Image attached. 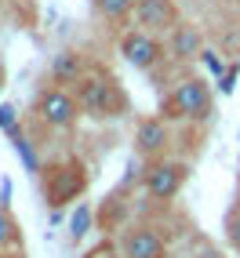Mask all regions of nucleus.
<instances>
[{"instance_id": "nucleus-1", "label": "nucleus", "mask_w": 240, "mask_h": 258, "mask_svg": "<svg viewBox=\"0 0 240 258\" xmlns=\"http://www.w3.org/2000/svg\"><path fill=\"white\" fill-rule=\"evenodd\" d=\"M164 120H204L211 113V91L200 77H186L178 80L171 95L164 98Z\"/></svg>"}, {"instance_id": "nucleus-2", "label": "nucleus", "mask_w": 240, "mask_h": 258, "mask_svg": "<svg viewBox=\"0 0 240 258\" xmlns=\"http://www.w3.org/2000/svg\"><path fill=\"white\" fill-rule=\"evenodd\" d=\"M84 185H88V171H84V164L77 157L70 160H58L47 167L44 175V197L55 204V208H62V204H70L84 193Z\"/></svg>"}, {"instance_id": "nucleus-3", "label": "nucleus", "mask_w": 240, "mask_h": 258, "mask_svg": "<svg viewBox=\"0 0 240 258\" xmlns=\"http://www.w3.org/2000/svg\"><path fill=\"white\" fill-rule=\"evenodd\" d=\"M73 95H77V102H80V109L98 113V116L124 109V95H120L116 80H113V77H102V73H88V77L77 84Z\"/></svg>"}, {"instance_id": "nucleus-4", "label": "nucleus", "mask_w": 240, "mask_h": 258, "mask_svg": "<svg viewBox=\"0 0 240 258\" xmlns=\"http://www.w3.org/2000/svg\"><path fill=\"white\" fill-rule=\"evenodd\" d=\"M33 113H37L47 127H73L77 124V116H80V102L73 91H66V88H44L37 95V106H33Z\"/></svg>"}, {"instance_id": "nucleus-5", "label": "nucleus", "mask_w": 240, "mask_h": 258, "mask_svg": "<svg viewBox=\"0 0 240 258\" xmlns=\"http://www.w3.org/2000/svg\"><path fill=\"white\" fill-rule=\"evenodd\" d=\"M120 55H124V62L128 66H135V70H153L160 58H164V47H160V40L153 37V33H146V29H131V33H124L120 37Z\"/></svg>"}, {"instance_id": "nucleus-6", "label": "nucleus", "mask_w": 240, "mask_h": 258, "mask_svg": "<svg viewBox=\"0 0 240 258\" xmlns=\"http://www.w3.org/2000/svg\"><path fill=\"white\" fill-rule=\"evenodd\" d=\"M186 185V164L178 160H157L146 167V193L153 200H171Z\"/></svg>"}, {"instance_id": "nucleus-7", "label": "nucleus", "mask_w": 240, "mask_h": 258, "mask_svg": "<svg viewBox=\"0 0 240 258\" xmlns=\"http://www.w3.org/2000/svg\"><path fill=\"white\" fill-rule=\"evenodd\" d=\"M135 22H139V29L146 33H175L178 26V8L175 0H139L135 4Z\"/></svg>"}, {"instance_id": "nucleus-8", "label": "nucleus", "mask_w": 240, "mask_h": 258, "mask_svg": "<svg viewBox=\"0 0 240 258\" xmlns=\"http://www.w3.org/2000/svg\"><path fill=\"white\" fill-rule=\"evenodd\" d=\"M167 146H171V127H167L164 116H146V120H139V127H135V149H139L146 160L164 157Z\"/></svg>"}, {"instance_id": "nucleus-9", "label": "nucleus", "mask_w": 240, "mask_h": 258, "mask_svg": "<svg viewBox=\"0 0 240 258\" xmlns=\"http://www.w3.org/2000/svg\"><path fill=\"white\" fill-rule=\"evenodd\" d=\"M120 254L124 258H167V244L149 226H131L120 236Z\"/></svg>"}, {"instance_id": "nucleus-10", "label": "nucleus", "mask_w": 240, "mask_h": 258, "mask_svg": "<svg viewBox=\"0 0 240 258\" xmlns=\"http://www.w3.org/2000/svg\"><path fill=\"white\" fill-rule=\"evenodd\" d=\"M84 77H88V66H84V55L73 47L58 51L55 58H51V84L55 88H66V84H80Z\"/></svg>"}, {"instance_id": "nucleus-11", "label": "nucleus", "mask_w": 240, "mask_h": 258, "mask_svg": "<svg viewBox=\"0 0 240 258\" xmlns=\"http://www.w3.org/2000/svg\"><path fill=\"white\" fill-rule=\"evenodd\" d=\"M204 51H208V47H204V33L197 26L178 22L175 33H171V55H175L178 62H193V58L204 55Z\"/></svg>"}, {"instance_id": "nucleus-12", "label": "nucleus", "mask_w": 240, "mask_h": 258, "mask_svg": "<svg viewBox=\"0 0 240 258\" xmlns=\"http://www.w3.org/2000/svg\"><path fill=\"white\" fill-rule=\"evenodd\" d=\"M135 4H139V0H95V11L106 22H124L128 15L135 11Z\"/></svg>"}, {"instance_id": "nucleus-13", "label": "nucleus", "mask_w": 240, "mask_h": 258, "mask_svg": "<svg viewBox=\"0 0 240 258\" xmlns=\"http://www.w3.org/2000/svg\"><path fill=\"white\" fill-rule=\"evenodd\" d=\"M15 240H19V229H15V222H11V215L0 208V251L4 247H11Z\"/></svg>"}, {"instance_id": "nucleus-14", "label": "nucleus", "mask_w": 240, "mask_h": 258, "mask_svg": "<svg viewBox=\"0 0 240 258\" xmlns=\"http://www.w3.org/2000/svg\"><path fill=\"white\" fill-rule=\"evenodd\" d=\"M88 226H91V208H88V204H80L77 215H73V222H70V233H73V236H84V233H88Z\"/></svg>"}, {"instance_id": "nucleus-15", "label": "nucleus", "mask_w": 240, "mask_h": 258, "mask_svg": "<svg viewBox=\"0 0 240 258\" xmlns=\"http://www.w3.org/2000/svg\"><path fill=\"white\" fill-rule=\"evenodd\" d=\"M226 240H229V247L240 254V211H233L226 218Z\"/></svg>"}, {"instance_id": "nucleus-16", "label": "nucleus", "mask_w": 240, "mask_h": 258, "mask_svg": "<svg viewBox=\"0 0 240 258\" xmlns=\"http://www.w3.org/2000/svg\"><path fill=\"white\" fill-rule=\"evenodd\" d=\"M84 258H124V254H120V247H116V244L102 240V244H98V247H91V251L84 254Z\"/></svg>"}, {"instance_id": "nucleus-17", "label": "nucleus", "mask_w": 240, "mask_h": 258, "mask_svg": "<svg viewBox=\"0 0 240 258\" xmlns=\"http://www.w3.org/2000/svg\"><path fill=\"white\" fill-rule=\"evenodd\" d=\"M15 149L22 153V164H26V171H33V175H37V171H40V164H37V157H33L29 142H26V139H19V142H15Z\"/></svg>"}, {"instance_id": "nucleus-18", "label": "nucleus", "mask_w": 240, "mask_h": 258, "mask_svg": "<svg viewBox=\"0 0 240 258\" xmlns=\"http://www.w3.org/2000/svg\"><path fill=\"white\" fill-rule=\"evenodd\" d=\"M200 58H204V66H208V70H211V73H222V58L215 55V51H204V55H200Z\"/></svg>"}, {"instance_id": "nucleus-19", "label": "nucleus", "mask_w": 240, "mask_h": 258, "mask_svg": "<svg viewBox=\"0 0 240 258\" xmlns=\"http://www.w3.org/2000/svg\"><path fill=\"white\" fill-rule=\"evenodd\" d=\"M11 120V109H0V124H8Z\"/></svg>"}, {"instance_id": "nucleus-20", "label": "nucleus", "mask_w": 240, "mask_h": 258, "mask_svg": "<svg viewBox=\"0 0 240 258\" xmlns=\"http://www.w3.org/2000/svg\"><path fill=\"white\" fill-rule=\"evenodd\" d=\"M0 84H4V58H0Z\"/></svg>"}, {"instance_id": "nucleus-21", "label": "nucleus", "mask_w": 240, "mask_h": 258, "mask_svg": "<svg viewBox=\"0 0 240 258\" xmlns=\"http://www.w3.org/2000/svg\"><path fill=\"white\" fill-rule=\"evenodd\" d=\"M229 4H240V0H229Z\"/></svg>"}]
</instances>
